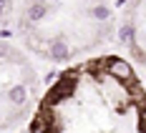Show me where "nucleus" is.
Segmentation results:
<instances>
[{
	"mask_svg": "<svg viewBox=\"0 0 146 133\" xmlns=\"http://www.w3.org/2000/svg\"><path fill=\"white\" fill-rule=\"evenodd\" d=\"M126 0H18L20 45L33 58L68 60L101 48L116 33Z\"/></svg>",
	"mask_w": 146,
	"mask_h": 133,
	"instance_id": "nucleus-1",
	"label": "nucleus"
},
{
	"mask_svg": "<svg viewBox=\"0 0 146 133\" xmlns=\"http://www.w3.org/2000/svg\"><path fill=\"white\" fill-rule=\"evenodd\" d=\"M45 88L38 58L20 43L0 38V133L25 131Z\"/></svg>",
	"mask_w": 146,
	"mask_h": 133,
	"instance_id": "nucleus-2",
	"label": "nucleus"
},
{
	"mask_svg": "<svg viewBox=\"0 0 146 133\" xmlns=\"http://www.w3.org/2000/svg\"><path fill=\"white\" fill-rule=\"evenodd\" d=\"M15 10H18V0H0V28L15 20Z\"/></svg>",
	"mask_w": 146,
	"mask_h": 133,
	"instance_id": "nucleus-3",
	"label": "nucleus"
}]
</instances>
